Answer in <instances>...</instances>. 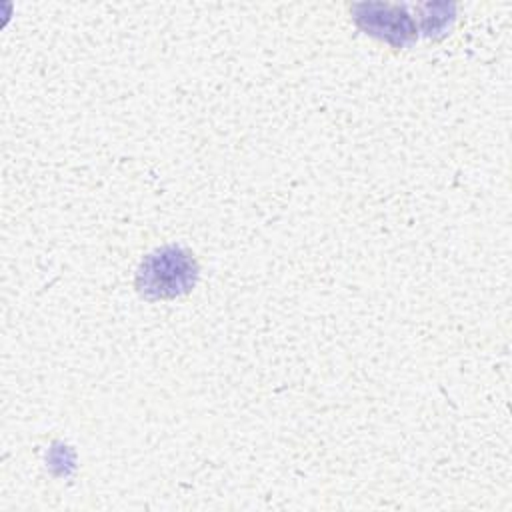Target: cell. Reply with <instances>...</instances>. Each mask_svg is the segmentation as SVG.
Instances as JSON below:
<instances>
[{"instance_id":"6da1fadb","label":"cell","mask_w":512,"mask_h":512,"mask_svg":"<svg viewBox=\"0 0 512 512\" xmlns=\"http://www.w3.org/2000/svg\"><path fill=\"white\" fill-rule=\"evenodd\" d=\"M140 290L146 296H176L194 280V262L180 250H160L146 258L138 274Z\"/></svg>"}]
</instances>
